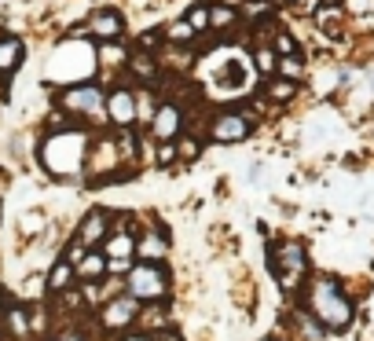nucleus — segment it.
Wrapping results in <instances>:
<instances>
[{
	"instance_id": "9d476101",
	"label": "nucleus",
	"mask_w": 374,
	"mask_h": 341,
	"mask_svg": "<svg viewBox=\"0 0 374 341\" xmlns=\"http://www.w3.org/2000/svg\"><path fill=\"white\" fill-rule=\"evenodd\" d=\"M103 272H106V257H100V253H89V257L78 261V275L81 279H89V283H95Z\"/></svg>"
},
{
	"instance_id": "a211bd4d",
	"label": "nucleus",
	"mask_w": 374,
	"mask_h": 341,
	"mask_svg": "<svg viewBox=\"0 0 374 341\" xmlns=\"http://www.w3.org/2000/svg\"><path fill=\"white\" fill-rule=\"evenodd\" d=\"M132 70L140 73V78H154V59L151 56H136L132 59Z\"/></svg>"
},
{
	"instance_id": "1a4fd4ad",
	"label": "nucleus",
	"mask_w": 374,
	"mask_h": 341,
	"mask_svg": "<svg viewBox=\"0 0 374 341\" xmlns=\"http://www.w3.org/2000/svg\"><path fill=\"white\" fill-rule=\"evenodd\" d=\"M110 118H114L117 125H132V118H136V103H132L129 92H114V95H110Z\"/></svg>"
},
{
	"instance_id": "412c9836",
	"label": "nucleus",
	"mask_w": 374,
	"mask_h": 341,
	"mask_svg": "<svg viewBox=\"0 0 374 341\" xmlns=\"http://www.w3.org/2000/svg\"><path fill=\"white\" fill-rule=\"evenodd\" d=\"M231 19H235V8H217V12L209 15V23H213V26H228Z\"/></svg>"
},
{
	"instance_id": "a878e982",
	"label": "nucleus",
	"mask_w": 374,
	"mask_h": 341,
	"mask_svg": "<svg viewBox=\"0 0 374 341\" xmlns=\"http://www.w3.org/2000/svg\"><path fill=\"white\" fill-rule=\"evenodd\" d=\"M59 341H81V334H78V330H62Z\"/></svg>"
},
{
	"instance_id": "bb28decb",
	"label": "nucleus",
	"mask_w": 374,
	"mask_h": 341,
	"mask_svg": "<svg viewBox=\"0 0 374 341\" xmlns=\"http://www.w3.org/2000/svg\"><path fill=\"white\" fill-rule=\"evenodd\" d=\"M117 341H151L147 334H125V338H117Z\"/></svg>"
},
{
	"instance_id": "f257e3e1",
	"label": "nucleus",
	"mask_w": 374,
	"mask_h": 341,
	"mask_svg": "<svg viewBox=\"0 0 374 341\" xmlns=\"http://www.w3.org/2000/svg\"><path fill=\"white\" fill-rule=\"evenodd\" d=\"M308 305H312L319 323L330 327V330H341V327L352 323V305H349V297L341 294V286L334 279H316L312 283V301Z\"/></svg>"
},
{
	"instance_id": "dca6fc26",
	"label": "nucleus",
	"mask_w": 374,
	"mask_h": 341,
	"mask_svg": "<svg viewBox=\"0 0 374 341\" xmlns=\"http://www.w3.org/2000/svg\"><path fill=\"white\" fill-rule=\"evenodd\" d=\"M67 283H70V264H56L51 275H48V286H51V290H62Z\"/></svg>"
},
{
	"instance_id": "6e6552de",
	"label": "nucleus",
	"mask_w": 374,
	"mask_h": 341,
	"mask_svg": "<svg viewBox=\"0 0 374 341\" xmlns=\"http://www.w3.org/2000/svg\"><path fill=\"white\" fill-rule=\"evenodd\" d=\"M121 34V15L110 12V8H103L100 15L92 19V37H100V40H110Z\"/></svg>"
},
{
	"instance_id": "4468645a",
	"label": "nucleus",
	"mask_w": 374,
	"mask_h": 341,
	"mask_svg": "<svg viewBox=\"0 0 374 341\" xmlns=\"http://www.w3.org/2000/svg\"><path fill=\"white\" fill-rule=\"evenodd\" d=\"M106 253H110L114 261H125L132 253V242L125 239V235H117V239H110V246H106Z\"/></svg>"
},
{
	"instance_id": "5701e85b",
	"label": "nucleus",
	"mask_w": 374,
	"mask_h": 341,
	"mask_svg": "<svg viewBox=\"0 0 374 341\" xmlns=\"http://www.w3.org/2000/svg\"><path fill=\"white\" fill-rule=\"evenodd\" d=\"M169 37H173V40H191V26L187 23H176L173 30H169Z\"/></svg>"
},
{
	"instance_id": "423d86ee",
	"label": "nucleus",
	"mask_w": 374,
	"mask_h": 341,
	"mask_svg": "<svg viewBox=\"0 0 374 341\" xmlns=\"http://www.w3.org/2000/svg\"><path fill=\"white\" fill-rule=\"evenodd\" d=\"M23 40L19 37H0V78H12L23 62Z\"/></svg>"
},
{
	"instance_id": "aec40b11",
	"label": "nucleus",
	"mask_w": 374,
	"mask_h": 341,
	"mask_svg": "<svg viewBox=\"0 0 374 341\" xmlns=\"http://www.w3.org/2000/svg\"><path fill=\"white\" fill-rule=\"evenodd\" d=\"M136 114H140V118H154V99H151V92H143L140 99H136Z\"/></svg>"
},
{
	"instance_id": "9b49d317",
	"label": "nucleus",
	"mask_w": 374,
	"mask_h": 341,
	"mask_svg": "<svg viewBox=\"0 0 374 341\" xmlns=\"http://www.w3.org/2000/svg\"><path fill=\"white\" fill-rule=\"evenodd\" d=\"M103 228H106L103 213H100V209H95V213H89V220L81 224V242H84V246H92V242H100Z\"/></svg>"
},
{
	"instance_id": "ddd939ff",
	"label": "nucleus",
	"mask_w": 374,
	"mask_h": 341,
	"mask_svg": "<svg viewBox=\"0 0 374 341\" xmlns=\"http://www.w3.org/2000/svg\"><path fill=\"white\" fill-rule=\"evenodd\" d=\"M8 327H12V334H19V338L30 334V319H26L23 308H12V312H8Z\"/></svg>"
},
{
	"instance_id": "7ed1b4c3",
	"label": "nucleus",
	"mask_w": 374,
	"mask_h": 341,
	"mask_svg": "<svg viewBox=\"0 0 374 341\" xmlns=\"http://www.w3.org/2000/svg\"><path fill=\"white\" fill-rule=\"evenodd\" d=\"M272 272L283 283V290H297V283L305 275V250L297 242H286V246L272 250Z\"/></svg>"
},
{
	"instance_id": "cd10ccee",
	"label": "nucleus",
	"mask_w": 374,
	"mask_h": 341,
	"mask_svg": "<svg viewBox=\"0 0 374 341\" xmlns=\"http://www.w3.org/2000/svg\"><path fill=\"white\" fill-rule=\"evenodd\" d=\"M0 316H4V305H0Z\"/></svg>"
},
{
	"instance_id": "6ab92c4d",
	"label": "nucleus",
	"mask_w": 374,
	"mask_h": 341,
	"mask_svg": "<svg viewBox=\"0 0 374 341\" xmlns=\"http://www.w3.org/2000/svg\"><path fill=\"white\" fill-rule=\"evenodd\" d=\"M279 70L286 73V81H290V78H301V59H297V56H286V59L279 62Z\"/></svg>"
},
{
	"instance_id": "393cba45",
	"label": "nucleus",
	"mask_w": 374,
	"mask_h": 341,
	"mask_svg": "<svg viewBox=\"0 0 374 341\" xmlns=\"http://www.w3.org/2000/svg\"><path fill=\"white\" fill-rule=\"evenodd\" d=\"M279 51H283V56H294V51H297V45H294V37H279Z\"/></svg>"
},
{
	"instance_id": "39448f33",
	"label": "nucleus",
	"mask_w": 374,
	"mask_h": 341,
	"mask_svg": "<svg viewBox=\"0 0 374 341\" xmlns=\"http://www.w3.org/2000/svg\"><path fill=\"white\" fill-rule=\"evenodd\" d=\"M253 132V125L242 118V114H224V118L213 125V136L217 140H246Z\"/></svg>"
},
{
	"instance_id": "f3484780",
	"label": "nucleus",
	"mask_w": 374,
	"mask_h": 341,
	"mask_svg": "<svg viewBox=\"0 0 374 341\" xmlns=\"http://www.w3.org/2000/svg\"><path fill=\"white\" fill-rule=\"evenodd\" d=\"M187 26L191 30H206L209 26V12L202 4H195V8H191V15H187Z\"/></svg>"
},
{
	"instance_id": "4be33fe9",
	"label": "nucleus",
	"mask_w": 374,
	"mask_h": 341,
	"mask_svg": "<svg viewBox=\"0 0 374 341\" xmlns=\"http://www.w3.org/2000/svg\"><path fill=\"white\" fill-rule=\"evenodd\" d=\"M257 70L261 73H272L275 70V56H272V51H257Z\"/></svg>"
},
{
	"instance_id": "b1692460",
	"label": "nucleus",
	"mask_w": 374,
	"mask_h": 341,
	"mask_svg": "<svg viewBox=\"0 0 374 341\" xmlns=\"http://www.w3.org/2000/svg\"><path fill=\"white\" fill-rule=\"evenodd\" d=\"M121 59H125V51H121V48L103 45V62H121Z\"/></svg>"
},
{
	"instance_id": "f03ea898",
	"label": "nucleus",
	"mask_w": 374,
	"mask_h": 341,
	"mask_svg": "<svg viewBox=\"0 0 374 341\" xmlns=\"http://www.w3.org/2000/svg\"><path fill=\"white\" fill-rule=\"evenodd\" d=\"M169 294V279L162 268H154V264H140V268L129 272V297L132 301H162Z\"/></svg>"
},
{
	"instance_id": "2eb2a0df",
	"label": "nucleus",
	"mask_w": 374,
	"mask_h": 341,
	"mask_svg": "<svg viewBox=\"0 0 374 341\" xmlns=\"http://www.w3.org/2000/svg\"><path fill=\"white\" fill-rule=\"evenodd\" d=\"M294 92H297V84H294V81H275L272 89H268V95H272V99H279V103L294 99Z\"/></svg>"
},
{
	"instance_id": "0eeeda50",
	"label": "nucleus",
	"mask_w": 374,
	"mask_h": 341,
	"mask_svg": "<svg viewBox=\"0 0 374 341\" xmlns=\"http://www.w3.org/2000/svg\"><path fill=\"white\" fill-rule=\"evenodd\" d=\"M154 136L158 140H173V136L180 132V110L176 106H162V110H154Z\"/></svg>"
},
{
	"instance_id": "20e7f679",
	"label": "nucleus",
	"mask_w": 374,
	"mask_h": 341,
	"mask_svg": "<svg viewBox=\"0 0 374 341\" xmlns=\"http://www.w3.org/2000/svg\"><path fill=\"white\" fill-rule=\"evenodd\" d=\"M136 319V301L132 297H117V301H106L103 308V327L106 330H121Z\"/></svg>"
},
{
	"instance_id": "f8f14e48",
	"label": "nucleus",
	"mask_w": 374,
	"mask_h": 341,
	"mask_svg": "<svg viewBox=\"0 0 374 341\" xmlns=\"http://www.w3.org/2000/svg\"><path fill=\"white\" fill-rule=\"evenodd\" d=\"M140 257H151V261H162L165 257V242L158 239V235H147L140 242Z\"/></svg>"
}]
</instances>
